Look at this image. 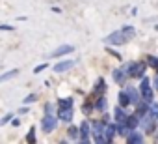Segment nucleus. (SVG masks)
I'll return each instance as SVG.
<instances>
[{
	"mask_svg": "<svg viewBox=\"0 0 158 144\" xmlns=\"http://www.w3.org/2000/svg\"><path fill=\"white\" fill-rule=\"evenodd\" d=\"M136 34L134 26H123L121 30H115L114 34H110L106 38V43H112V45H125L128 39H132Z\"/></svg>",
	"mask_w": 158,
	"mask_h": 144,
	"instance_id": "nucleus-1",
	"label": "nucleus"
},
{
	"mask_svg": "<svg viewBox=\"0 0 158 144\" xmlns=\"http://www.w3.org/2000/svg\"><path fill=\"white\" fill-rule=\"evenodd\" d=\"M127 71L130 77H143L145 73V64L143 62H132L130 65H127Z\"/></svg>",
	"mask_w": 158,
	"mask_h": 144,
	"instance_id": "nucleus-2",
	"label": "nucleus"
},
{
	"mask_svg": "<svg viewBox=\"0 0 158 144\" xmlns=\"http://www.w3.org/2000/svg\"><path fill=\"white\" fill-rule=\"evenodd\" d=\"M139 92H141V97L149 103H152V88H151V83L147 77L141 79V86H139Z\"/></svg>",
	"mask_w": 158,
	"mask_h": 144,
	"instance_id": "nucleus-3",
	"label": "nucleus"
},
{
	"mask_svg": "<svg viewBox=\"0 0 158 144\" xmlns=\"http://www.w3.org/2000/svg\"><path fill=\"white\" fill-rule=\"evenodd\" d=\"M41 127H43V131H45V133H50V131H54V127H56V118H54L50 112H47V116L43 118V124H41Z\"/></svg>",
	"mask_w": 158,
	"mask_h": 144,
	"instance_id": "nucleus-4",
	"label": "nucleus"
},
{
	"mask_svg": "<svg viewBox=\"0 0 158 144\" xmlns=\"http://www.w3.org/2000/svg\"><path fill=\"white\" fill-rule=\"evenodd\" d=\"M73 65H74V60H65V62H60V64H56V65H54V71H56V73H63V71L71 69Z\"/></svg>",
	"mask_w": 158,
	"mask_h": 144,
	"instance_id": "nucleus-5",
	"label": "nucleus"
},
{
	"mask_svg": "<svg viewBox=\"0 0 158 144\" xmlns=\"http://www.w3.org/2000/svg\"><path fill=\"white\" fill-rule=\"evenodd\" d=\"M58 118H61L63 122H71V120H73V110H71L69 107H60Z\"/></svg>",
	"mask_w": 158,
	"mask_h": 144,
	"instance_id": "nucleus-6",
	"label": "nucleus"
},
{
	"mask_svg": "<svg viewBox=\"0 0 158 144\" xmlns=\"http://www.w3.org/2000/svg\"><path fill=\"white\" fill-rule=\"evenodd\" d=\"M73 51V45H61V47H58L54 52H52V58H60V56H63V54H69Z\"/></svg>",
	"mask_w": 158,
	"mask_h": 144,
	"instance_id": "nucleus-7",
	"label": "nucleus"
},
{
	"mask_svg": "<svg viewBox=\"0 0 158 144\" xmlns=\"http://www.w3.org/2000/svg\"><path fill=\"white\" fill-rule=\"evenodd\" d=\"M125 92L128 94V99H130V105H138V103H139V94L136 92V88H132V86H128V88H127Z\"/></svg>",
	"mask_w": 158,
	"mask_h": 144,
	"instance_id": "nucleus-8",
	"label": "nucleus"
},
{
	"mask_svg": "<svg viewBox=\"0 0 158 144\" xmlns=\"http://www.w3.org/2000/svg\"><path fill=\"white\" fill-rule=\"evenodd\" d=\"M80 138L82 142H89V124L88 122H82L80 125Z\"/></svg>",
	"mask_w": 158,
	"mask_h": 144,
	"instance_id": "nucleus-9",
	"label": "nucleus"
},
{
	"mask_svg": "<svg viewBox=\"0 0 158 144\" xmlns=\"http://www.w3.org/2000/svg\"><path fill=\"white\" fill-rule=\"evenodd\" d=\"M127 138H128V142H130V144H139V142H143V135H141V133H138V131H130Z\"/></svg>",
	"mask_w": 158,
	"mask_h": 144,
	"instance_id": "nucleus-10",
	"label": "nucleus"
},
{
	"mask_svg": "<svg viewBox=\"0 0 158 144\" xmlns=\"http://www.w3.org/2000/svg\"><path fill=\"white\" fill-rule=\"evenodd\" d=\"M17 75H19V69H11V71H8V73L0 75V83H4V81H10V79L17 77Z\"/></svg>",
	"mask_w": 158,
	"mask_h": 144,
	"instance_id": "nucleus-11",
	"label": "nucleus"
},
{
	"mask_svg": "<svg viewBox=\"0 0 158 144\" xmlns=\"http://www.w3.org/2000/svg\"><path fill=\"white\" fill-rule=\"evenodd\" d=\"M117 131V127L115 125H108L106 129H104V138H106V142H110L112 140V137H114V133Z\"/></svg>",
	"mask_w": 158,
	"mask_h": 144,
	"instance_id": "nucleus-12",
	"label": "nucleus"
},
{
	"mask_svg": "<svg viewBox=\"0 0 158 144\" xmlns=\"http://www.w3.org/2000/svg\"><path fill=\"white\" fill-rule=\"evenodd\" d=\"M114 81L119 83V84L125 81V69H115V71H114Z\"/></svg>",
	"mask_w": 158,
	"mask_h": 144,
	"instance_id": "nucleus-13",
	"label": "nucleus"
},
{
	"mask_svg": "<svg viewBox=\"0 0 158 144\" xmlns=\"http://www.w3.org/2000/svg\"><path fill=\"white\" fill-rule=\"evenodd\" d=\"M115 120H117V124H125L127 122V116H125V112H123L121 107L115 109Z\"/></svg>",
	"mask_w": 158,
	"mask_h": 144,
	"instance_id": "nucleus-14",
	"label": "nucleus"
},
{
	"mask_svg": "<svg viewBox=\"0 0 158 144\" xmlns=\"http://www.w3.org/2000/svg\"><path fill=\"white\" fill-rule=\"evenodd\" d=\"M125 124H127V125H128L130 129H134V127H136V125L139 124V118H138L136 114H134V116H127V122H125Z\"/></svg>",
	"mask_w": 158,
	"mask_h": 144,
	"instance_id": "nucleus-15",
	"label": "nucleus"
},
{
	"mask_svg": "<svg viewBox=\"0 0 158 144\" xmlns=\"http://www.w3.org/2000/svg\"><path fill=\"white\" fill-rule=\"evenodd\" d=\"M119 105H121V107L130 105V99H128V94H127V92H121V94H119Z\"/></svg>",
	"mask_w": 158,
	"mask_h": 144,
	"instance_id": "nucleus-16",
	"label": "nucleus"
},
{
	"mask_svg": "<svg viewBox=\"0 0 158 144\" xmlns=\"http://www.w3.org/2000/svg\"><path fill=\"white\" fill-rule=\"evenodd\" d=\"M60 107H73V99L69 97V99H60Z\"/></svg>",
	"mask_w": 158,
	"mask_h": 144,
	"instance_id": "nucleus-17",
	"label": "nucleus"
},
{
	"mask_svg": "<svg viewBox=\"0 0 158 144\" xmlns=\"http://www.w3.org/2000/svg\"><path fill=\"white\" fill-rule=\"evenodd\" d=\"M95 107H97L99 110H106V99H102V97H101V99L97 101V105H95Z\"/></svg>",
	"mask_w": 158,
	"mask_h": 144,
	"instance_id": "nucleus-18",
	"label": "nucleus"
},
{
	"mask_svg": "<svg viewBox=\"0 0 158 144\" xmlns=\"http://www.w3.org/2000/svg\"><path fill=\"white\" fill-rule=\"evenodd\" d=\"M26 140H28V142H35V129H34V127L30 129V133H28V137H26Z\"/></svg>",
	"mask_w": 158,
	"mask_h": 144,
	"instance_id": "nucleus-19",
	"label": "nucleus"
},
{
	"mask_svg": "<svg viewBox=\"0 0 158 144\" xmlns=\"http://www.w3.org/2000/svg\"><path fill=\"white\" fill-rule=\"evenodd\" d=\"M78 131H80V129H76V127H69V137H71V138H76V137H78Z\"/></svg>",
	"mask_w": 158,
	"mask_h": 144,
	"instance_id": "nucleus-20",
	"label": "nucleus"
},
{
	"mask_svg": "<svg viewBox=\"0 0 158 144\" xmlns=\"http://www.w3.org/2000/svg\"><path fill=\"white\" fill-rule=\"evenodd\" d=\"M95 90H97V92H104V81H102V79L97 81V88H95Z\"/></svg>",
	"mask_w": 158,
	"mask_h": 144,
	"instance_id": "nucleus-21",
	"label": "nucleus"
},
{
	"mask_svg": "<svg viewBox=\"0 0 158 144\" xmlns=\"http://www.w3.org/2000/svg\"><path fill=\"white\" fill-rule=\"evenodd\" d=\"M35 99H37V96H35V94H30V96L24 97V103H34Z\"/></svg>",
	"mask_w": 158,
	"mask_h": 144,
	"instance_id": "nucleus-22",
	"label": "nucleus"
},
{
	"mask_svg": "<svg viewBox=\"0 0 158 144\" xmlns=\"http://www.w3.org/2000/svg\"><path fill=\"white\" fill-rule=\"evenodd\" d=\"M149 64H151L152 67H156V69H158V60H156L154 56H149Z\"/></svg>",
	"mask_w": 158,
	"mask_h": 144,
	"instance_id": "nucleus-23",
	"label": "nucleus"
},
{
	"mask_svg": "<svg viewBox=\"0 0 158 144\" xmlns=\"http://www.w3.org/2000/svg\"><path fill=\"white\" fill-rule=\"evenodd\" d=\"M11 118H13V116H11V114H6V116H4V118H2V120H0V124H2V125H4V124H8V122H10V120H11Z\"/></svg>",
	"mask_w": 158,
	"mask_h": 144,
	"instance_id": "nucleus-24",
	"label": "nucleus"
},
{
	"mask_svg": "<svg viewBox=\"0 0 158 144\" xmlns=\"http://www.w3.org/2000/svg\"><path fill=\"white\" fill-rule=\"evenodd\" d=\"M45 67H47V65H45V64H41V65H37V67H35V69H34V73H39V71H43V69H45Z\"/></svg>",
	"mask_w": 158,
	"mask_h": 144,
	"instance_id": "nucleus-25",
	"label": "nucleus"
},
{
	"mask_svg": "<svg viewBox=\"0 0 158 144\" xmlns=\"http://www.w3.org/2000/svg\"><path fill=\"white\" fill-rule=\"evenodd\" d=\"M108 52H110V54H114V56H115V58H121V54H119V52H115V51H114V49H108Z\"/></svg>",
	"mask_w": 158,
	"mask_h": 144,
	"instance_id": "nucleus-26",
	"label": "nucleus"
},
{
	"mask_svg": "<svg viewBox=\"0 0 158 144\" xmlns=\"http://www.w3.org/2000/svg\"><path fill=\"white\" fill-rule=\"evenodd\" d=\"M0 30H13V26H10V25H2V26H0Z\"/></svg>",
	"mask_w": 158,
	"mask_h": 144,
	"instance_id": "nucleus-27",
	"label": "nucleus"
},
{
	"mask_svg": "<svg viewBox=\"0 0 158 144\" xmlns=\"http://www.w3.org/2000/svg\"><path fill=\"white\" fill-rule=\"evenodd\" d=\"M154 86H156V90H158V75H156V79H154Z\"/></svg>",
	"mask_w": 158,
	"mask_h": 144,
	"instance_id": "nucleus-28",
	"label": "nucleus"
}]
</instances>
